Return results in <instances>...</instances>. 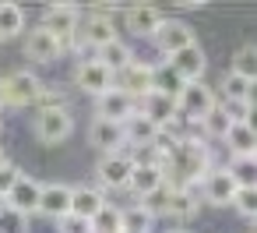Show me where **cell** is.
<instances>
[{"label": "cell", "mask_w": 257, "mask_h": 233, "mask_svg": "<svg viewBox=\"0 0 257 233\" xmlns=\"http://www.w3.org/2000/svg\"><path fill=\"white\" fill-rule=\"evenodd\" d=\"M39 92H43V82L32 71H11L8 78H0V103L4 106H15V110L36 106Z\"/></svg>", "instance_id": "1"}, {"label": "cell", "mask_w": 257, "mask_h": 233, "mask_svg": "<svg viewBox=\"0 0 257 233\" xmlns=\"http://www.w3.org/2000/svg\"><path fill=\"white\" fill-rule=\"evenodd\" d=\"M215 103H218L215 89H208L204 82H190V85H183V89H180V96H176V113H180V120L197 124V120L215 106Z\"/></svg>", "instance_id": "2"}, {"label": "cell", "mask_w": 257, "mask_h": 233, "mask_svg": "<svg viewBox=\"0 0 257 233\" xmlns=\"http://www.w3.org/2000/svg\"><path fill=\"white\" fill-rule=\"evenodd\" d=\"M46 32H53L60 43H64V50L74 43V36H78V25H81V11L78 8H71V4H50L46 11H43V22H39Z\"/></svg>", "instance_id": "3"}, {"label": "cell", "mask_w": 257, "mask_h": 233, "mask_svg": "<svg viewBox=\"0 0 257 233\" xmlns=\"http://www.w3.org/2000/svg\"><path fill=\"white\" fill-rule=\"evenodd\" d=\"M113 39H116V22H113L109 11H92V15H85L81 25H78V36H74V43H81V46H88V50H99V46H106V43H113Z\"/></svg>", "instance_id": "4"}, {"label": "cell", "mask_w": 257, "mask_h": 233, "mask_svg": "<svg viewBox=\"0 0 257 233\" xmlns=\"http://www.w3.org/2000/svg\"><path fill=\"white\" fill-rule=\"evenodd\" d=\"M71 131H74V117H71L67 106L39 110V117H36V138L43 145H60V141L71 138Z\"/></svg>", "instance_id": "5"}, {"label": "cell", "mask_w": 257, "mask_h": 233, "mask_svg": "<svg viewBox=\"0 0 257 233\" xmlns=\"http://www.w3.org/2000/svg\"><path fill=\"white\" fill-rule=\"evenodd\" d=\"M131 170H134V156H131L127 148H120V152H106V156L95 163V180H99L102 187H109V191H123Z\"/></svg>", "instance_id": "6"}, {"label": "cell", "mask_w": 257, "mask_h": 233, "mask_svg": "<svg viewBox=\"0 0 257 233\" xmlns=\"http://www.w3.org/2000/svg\"><path fill=\"white\" fill-rule=\"evenodd\" d=\"M152 39H155L159 53H166V57H173V53H180V50H187V46L197 43V39H194V29H190L183 18H162Z\"/></svg>", "instance_id": "7"}, {"label": "cell", "mask_w": 257, "mask_h": 233, "mask_svg": "<svg viewBox=\"0 0 257 233\" xmlns=\"http://www.w3.org/2000/svg\"><path fill=\"white\" fill-rule=\"evenodd\" d=\"M25 57H29L32 64H53V60L64 57V43H60L53 32H46L43 25H36V29H29V36H25Z\"/></svg>", "instance_id": "8"}, {"label": "cell", "mask_w": 257, "mask_h": 233, "mask_svg": "<svg viewBox=\"0 0 257 233\" xmlns=\"http://www.w3.org/2000/svg\"><path fill=\"white\" fill-rule=\"evenodd\" d=\"M74 85H78L85 96L99 99L102 92L113 89V74H109L95 57H88V60H78V67H74Z\"/></svg>", "instance_id": "9"}, {"label": "cell", "mask_w": 257, "mask_h": 233, "mask_svg": "<svg viewBox=\"0 0 257 233\" xmlns=\"http://www.w3.org/2000/svg\"><path fill=\"white\" fill-rule=\"evenodd\" d=\"M201 198L208 201V205H232V198H236V184H232V177L225 173V166H211L204 177H201Z\"/></svg>", "instance_id": "10"}, {"label": "cell", "mask_w": 257, "mask_h": 233, "mask_svg": "<svg viewBox=\"0 0 257 233\" xmlns=\"http://www.w3.org/2000/svg\"><path fill=\"white\" fill-rule=\"evenodd\" d=\"M113 89H120L123 96H131L134 103L152 92V64H141V60H131L116 78H113Z\"/></svg>", "instance_id": "11"}, {"label": "cell", "mask_w": 257, "mask_h": 233, "mask_svg": "<svg viewBox=\"0 0 257 233\" xmlns=\"http://www.w3.org/2000/svg\"><path fill=\"white\" fill-rule=\"evenodd\" d=\"M134 113H138V103H134L131 96H123L120 89H109V92H102V96L95 99V117H99V120L123 124V120H131Z\"/></svg>", "instance_id": "12"}, {"label": "cell", "mask_w": 257, "mask_h": 233, "mask_svg": "<svg viewBox=\"0 0 257 233\" xmlns=\"http://www.w3.org/2000/svg\"><path fill=\"white\" fill-rule=\"evenodd\" d=\"M166 184V173H162V166H155V163H134V170H131V177H127V191L134 194V198H148V194H155L159 187Z\"/></svg>", "instance_id": "13"}, {"label": "cell", "mask_w": 257, "mask_h": 233, "mask_svg": "<svg viewBox=\"0 0 257 233\" xmlns=\"http://www.w3.org/2000/svg\"><path fill=\"white\" fill-rule=\"evenodd\" d=\"M39 191H43V184H39L36 177H25V173H22V177L15 180V187L8 191L4 205H8V208H15V212H22V215H36Z\"/></svg>", "instance_id": "14"}, {"label": "cell", "mask_w": 257, "mask_h": 233, "mask_svg": "<svg viewBox=\"0 0 257 233\" xmlns=\"http://www.w3.org/2000/svg\"><path fill=\"white\" fill-rule=\"evenodd\" d=\"M138 113H141L145 120H152L155 127H166L169 120L180 117V113H176V99H169V96H162V92H145V96L138 99Z\"/></svg>", "instance_id": "15"}, {"label": "cell", "mask_w": 257, "mask_h": 233, "mask_svg": "<svg viewBox=\"0 0 257 233\" xmlns=\"http://www.w3.org/2000/svg\"><path fill=\"white\" fill-rule=\"evenodd\" d=\"M36 212L46 215V219H53V222L64 219V215L71 212V187H67V184H43Z\"/></svg>", "instance_id": "16"}, {"label": "cell", "mask_w": 257, "mask_h": 233, "mask_svg": "<svg viewBox=\"0 0 257 233\" xmlns=\"http://www.w3.org/2000/svg\"><path fill=\"white\" fill-rule=\"evenodd\" d=\"M169 67L190 85V82H201L204 78V67H208V60H204V50L194 43V46H187V50H180V53H173L169 57Z\"/></svg>", "instance_id": "17"}, {"label": "cell", "mask_w": 257, "mask_h": 233, "mask_svg": "<svg viewBox=\"0 0 257 233\" xmlns=\"http://www.w3.org/2000/svg\"><path fill=\"white\" fill-rule=\"evenodd\" d=\"M88 141L106 156V152H120V148H127L123 145V124H113V120H92V127H88Z\"/></svg>", "instance_id": "18"}, {"label": "cell", "mask_w": 257, "mask_h": 233, "mask_svg": "<svg viewBox=\"0 0 257 233\" xmlns=\"http://www.w3.org/2000/svg\"><path fill=\"white\" fill-rule=\"evenodd\" d=\"M123 22H127V29L134 32V36H155V29H159V22H162V11L159 8H152V4H134V8H127L123 11Z\"/></svg>", "instance_id": "19"}, {"label": "cell", "mask_w": 257, "mask_h": 233, "mask_svg": "<svg viewBox=\"0 0 257 233\" xmlns=\"http://www.w3.org/2000/svg\"><path fill=\"white\" fill-rule=\"evenodd\" d=\"M95 60H99V64H102L113 78H116V74H120L131 60H134V50H131V46L116 36L113 43H106V46H99V50H95Z\"/></svg>", "instance_id": "20"}, {"label": "cell", "mask_w": 257, "mask_h": 233, "mask_svg": "<svg viewBox=\"0 0 257 233\" xmlns=\"http://www.w3.org/2000/svg\"><path fill=\"white\" fill-rule=\"evenodd\" d=\"M155 134H159V127H155L152 120H145L141 113H134L131 120H123V145L134 148V152L155 145Z\"/></svg>", "instance_id": "21"}, {"label": "cell", "mask_w": 257, "mask_h": 233, "mask_svg": "<svg viewBox=\"0 0 257 233\" xmlns=\"http://www.w3.org/2000/svg\"><path fill=\"white\" fill-rule=\"evenodd\" d=\"M222 141L229 145V156H253L257 152V134H253V124H246V120H236Z\"/></svg>", "instance_id": "22"}, {"label": "cell", "mask_w": 257, "mask_h": 233, "mask_svg": "<svg viewBox=\"0 0 257 233\" xmlns=\"http://www.w3.org/2000/svg\"><path fill=\"white\" fill-rule=\"evenodd\" d=\"M106 205V198H102V191L99 187H71V212L74 215H81V219H88L92 222V215L99 212Z\"/></svg>", "instance_id": "23"}, {"label": "cell", "mask_w": 257, "mask_h": 233, "mask_svg": "<svg viewBox=\"0 0 257 233\" xmlns=\"http://www.w3.org/2000/svg\"><path fill=\"white\" fill-rule=\"evenodd\" d=\"M197 194L190 191V187H169V198H166V215H173V219H190V215H197Z\"/></svg>", "instance_id": "24"}, {"label": "cell", "mask_w": 257, "mask_h": 233, "mask_svg": "<svg viewBox=\"0 0 257 233\" xmlns=\"http://www.w3.org/2000/svg\"><path fill=\"white\" fill-rule=\"evenodd\" d=\"M187 82L169 67V60H162V64H152V92H162V96H169V99H176L180 96V89H183Z\"/></svg>", "instance_id": "25"}, {"label": "cell", "mask_w": 257, "mask_h": 233, "mask_svg": "<svg viewBox=\"0 0 257 233\" xmlns=\"http://www.w3.org/2000/svg\"><path fill=\"white\" fill-rule=\"evenodd\" d=\"M222 96H225L222 103H253V78L225 71L222 74Z\"/></svg>", "instance_id": "26"}, {"label": "cell", "mask_w": 257, "mask_h": 233, "mask_svg": "<svg viewBox=\"0 0 257 233\" xmlns=\"http://www.w3.org/2000/svg\"><path fill=\"white\" fill-rule=\"evenodd\" d=\"M232 124H236V120H232V117L225 113V106H222V103H215V106H211V110H208V113H204V117L197 120L201 134H204V138H218V141L225 138V131H229Z\"/></svg>", "instance_id": "27"}, {"label": "cell", "mask_w": 257, "mask_h": 233, "mask_svg": "<svg viewBox=\"0 0 257 233\" xmlns=\"http://www.w3.org/2000/svg\"><path fill=\"white\" fill-rule=\"evenodd\" d=\"M152 226H155V215H152L141 201L120 208V229H123V233H152Z\"/></svg>", "instance_id": "28"}, {"label": "cell", "mask_w": 257, "mask_h": 233, "mask_svg": "<svg viewBox=\"0 0 257 233\" xmlns=\"http://www.w3.org/2000/svg\"><path fill=\"white\" fill-rule=\"evenodd\" d=\"M25 32V11L18 4H0V39H15Z\"/></svg>", "instance_id": "29"}, {"label": "cell", "mask_w": 257, "mask_h": 233, "mask_svg": "<svg viewBox=\"0 0 257 233\" xmlns=\"http://www.w3.org/2000/svg\"><path fill=\"white\" fill-rule=\"evenodd\" d=\"M225 173L232 177L236 187H253V156H229Z\"/></svg>", "instance_id": "30"}, {"label": "cell", "mask_w": 257, "mask_h": 233, "mask_svg": "<svg viewBox=\"0 0 257 233\" xmlns=\"http://www.w3.org/2000/svg\"><path fill=\"white\" fill-rule=\"evenodd\" d=\"M92 233H120V208L106 201V205L92 215Z\"/></svg>", "instance_id": "31"}, {"label": "cell", "mask_w": 257, "mask_h": 233, "mask_svg": "<svg viewBox=\"0 0 257 233\" xmlns=\"http://www.w3.org/2000/svg\"><path fill=\"white\" fill-rule=\"evenodd\" d=\"M253 64H257V50H253V43H246V46L236 50L229 71H232V74H243V78H253Z\"/></svg>", "instance_id": "32"}, {"label": "cell", "mask_w": 257, "mask_h": 233, "mask_svg": "<svg viewBox=\"0 0 257 233\" xmlns=\"http://www.w3.org/2000/svg\"><path fill=\"white\" fill-rule=\"evenodd\" d=\"M0 233H29V215L4 205V212H0Z\"/></svg>", "instance_id": "33"}, {"label": "cell", "mask_w": 257, "mask_h": 233, "mask_svg": "<svg viewBox=\"0 0 257 233\" xmlns=\"http://www.w3.org/2000/svg\"><path fill=\"white\" fill-rule=\"evenodd\" d=\"M232 205H236L246 219H253V212H257V187H239L236 198H232Z\"/></svg>", "instance_id": "34"}, {"label": "cell", "mask_w": 257, "mask_h": 233, "mask_svg": "<svg viewBox=\"0 0 257 233\" xmlns=\"http://www.w3.org/2000/svg\"><path fill=\"white\" fill-rule=\"evenodd\" d=\"M57 233H92V222L74 215V212H67L64 219H57Z\"/></svg>", "instance_id": "35"}, {"label": "cell", "mask_w": 257, "mask_h": 233, "mask_svg": "<svg viewBox=\"0 0 257 233\" xmlns=\"http://www.w3.org/2000/svg\"><path fill=\"white\" fill-rule=\"evenodd\" d=\"M18 177H22V170H18L15 163H4V166H0V198H8V191L15 187Z\"/></svg>", "instance_id": "36"}, {"label": "cell", "mask_w": 257, "mask_h": 233, "mask_svg": "<svg viewBox=\"0 0 257 233\" xmlns=\"http://www.w3.org/2000/svg\"><path fill=\"white\" fill-rule=\"evenodd\" d=\"M4 163H8V156H4V148H0V166H4Z\"/></svg>", "instance_id": "37"}, {"label": "cell", "mask_w": 257, "mask_h": 233, "mask_svg": "<svg viewBox=\"0 0 257 233\" xmlns=\"http://www.w3.org/2000/svg\"><path fill=\"white\" fill-rule=\"evenodd\" d=\"M169 233H190V229H169Z\"/></svg>", "instance_id": "38"}, {"label": "cell", "mask_w": 257, "mask_h": 233, "mask_svg": "<svg viewBox=\"0 0 257 233\" xmlns=\"http://www.w3.org/2000/svg\"><path fill=\"white\" fill-rule=\"evenodd\" d=\"M0 212H4V198H0Z\"/></svg>", "instance_id": "39"}, {"label": "cell", "mask_w": 257, "mask_h": 233, "mask_svg": "<svg viewBox=\"0 0 257 233\" xmlns=\"http://www.w3.org/2000/svg\"><path fill=\"white\" fill-rule=\"evenodd\" d=\"M0 110H4V103H0Z\"/></svg>", "instance_id": "40"}, {"label": "cell", "mask_w": 257, "mask_h": 233, "mask_svg": "<svg viewBox=\"0 0 257 233\" xmlns=\"http://www.w3.org/2000/svg\"><path fill=\"white\" fill-rule=\"evenodd\" d=\"M120 233H123V229H120Z\"/></svg>", "instance_id": "41"}]
</instances>
